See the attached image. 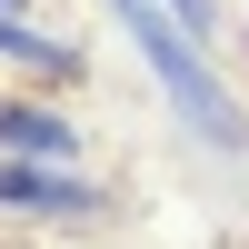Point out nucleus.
Listing matches in <instances>:
<instances>
[{"label": "nucleus", "instance_id": "f03ea898", "mask_svg": "<svg viewBox=\"0 0 249 249\" xmlns=\"http://www.w3.org/2000/svg\"><path fill=\"white\" fill-rule=\"evenodd\" d=\"M0 210H10V219H100L110 190L80 179L70 160H10V150H0Z\"/></svg>", "mask_w": 249, "mask_h": 249}, {"label": "nucleus", "instance_id": "7ed1b4c3", "mask_svg": "<svg viewBox=\"0 0 249 249\" xmlns=\"http://www.w3.org/2000/svg\"><path fill=\"white\" fill-rule=\"evenodd\" d=\"M0 150L10 160H80V130L50 100H0Z\"/></svg>", "mask_w": 249, "mask_h": 249}, {"label": "nucleus", "instance_id": "20e7f679", "mask_svg": "<svg viewBox=\"0 0 249 249\" xmlns=\"http://www.w3.org/2000/svg\"><path fill=\"white\" fill-rule=\"evenodd\" d=\"M0 60H20V70H40V80H80V50L40 40L30 20H0Z\"/></svg>", "mask_w": 249, "mask_h": 249}, {"label": "nucleus", "instance_id": "39448f33", "mask_svg": "<svg viewBox=\"0 0 249 249\" xmlns=\"http://www.w3.org/2000/svg\"><path fill=\"white\" fill-rule=\"evenodd\" d=\"M170 10H179V20H190V30H199V40H210V30H219V0H170Z\"/></svg>", "mask_w": 249, "mask_h": 249}, {"label": "nucleus", "instance_id": "f257e3e1", "mask_svg": "<svg viewBox=\"0 0 249 249\" xmlns=\"http://www.w3.org/2000/svg\"><path fill=\"white\" fill-rule=\"evenodd\" d=\"M120 20H130V40H140V60L160 70V90L179 100V120H190L199 140H219V150H249V120H239V100L210 80V40L190 30V20L170 10V0H110Z\"/></svg>", "mask_w": 249, "mask_h": 249}, {"label": "nucleus", "instance_id": "423d86ee", "mask_svg": "<svg viewBox=\"0 0 249 249\" xmlns=\"http://www.w3.org/2000/svg\"><path fill=\"white\" fill-rule=\"evenodd\" d=\"M20 10H30V0H0V20H20Z\"/></svg>", "mask_w": 249, "mask_h": 249}]
</instances>
